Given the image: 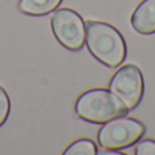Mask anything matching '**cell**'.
<instances>
[{"label": "cell", "mask_w": 155, "mask_h": 155, "mask_svg": "<svg viewBox=\"0 0 155 155\" xmlns=\"http://www.w3.org/2000/svg\"><path fill=\"white\" fill-rule=\"evenodd\" d=\"M86 44L88 52L109 68H116L125 60L127 45L123 34L105 22H86Z\"/></svg>", "instance_id": "cell-1"}, {"label": "cell", "mask_w": 155, "mask_h": 155, "mask_svg": "<svg viewBox=\"0 0 155 155\" xmlns=\"http://www.w3.org/2000/svg\"><path fill=\"white\" fill-rule=\"evenodd\" d=\"M75 112L78 117L87 123L104 124L120 116H127L128 110L110 90L91 88L76 99Z\"/></svg>", "instance_id": "cell-2"}, {"label": "cell", "mask_w": 155, "mask_h": 155, "mask_svg": "<svg viewBox=\"0 0 155 155\" xmlns=\"http://www.w3.org/2000/svg\"><path fill=\"white\" fill-rule=\"evenodd\" d=\"M146 134V125L132 117L120 116L104 123L98 131V143L102 148L120 151L136 144Z\"/></svg>", "instance_id": "cell-3"}, {"label": "cell", "mask_w": 155, "mask_h": 155, "mask_svg": "<svg viewBox=\"0 0 155 155\" xmlns=\"http://www.w3.org/2000/svg\"><path fill=\"white\" fill-rule=\"evenodd\" d=\"M51 26L56 40L65 49L78 52L86 42V23L71 8H60L51 18Z\"/></svg>", "instance_id": "cell-4"}, {"label": "cell", "mask_w": 155, "mask_h": 155, "mask_svg": "<svg viewBox=\"0 0 155 155\" xmlns=\"http://www.w3.org/2000/svg\"><path fill=\"white\" fill-rule=\"evenodd\" d=\"M109 90L123 102L127 110H132L140 104L144 93L142 71L134 64H125L113 75Z\"/></svg>", "instance_id": "cell-5"}, {"label": "cell", "mask_w": 155, "mask_h": 155, "mask_svg": "<svg viewBox=\"0 0 155 155\" xmlns=\"http://www.w3.org/2000/svg\"><path fill=\"white\" fill-rule=\"evenodd\" d=\"M131 25L140 34L155 33V0H144L134 11Z\"/></svg>", "instance_id": "cell-6"}, {"label": "cell", "mask_w": 155, "mask_h": 155, "mask_svg": "<svg viewBox=\"0 0 155 155\" xmlns=\"http://www.w3.org/2000/svg\"><path fill=\"white\" fill-rule=\"evenodd\" d=\"M63 0H19L18 8L21 12L30 16H44L53 12Z\"/></svg>", "instance_id": "cell-7"}, {"label": "cell", "mask_w": 155, "mask_h": 155, "mask_svg": "<svg viewBox=\"0 0 155 155\" xmlns=\"http://www.w3.org/2000/svg\"><path fill=\"white\" fill-rule=\"evenodd\" d=\"M97 146L91 139H79L67 147L64 155H95Z\"/></svg>", "instance_id": "cell-8"}, {"label": "cell", "mask_w": 155, "mask_h": 155, "mask_svg": "<svg viewBox=\"0 0 155 155\" xmlns=\"http://www.w3.org/2000/svg\"><path fill=\"white\" fill-rule=\"evenodd\" d=\"M11 110V101L7 91L0 86V127L4 125Z\"/></svg>", "instance_id": "cell-9"}, {"label": "cell", "mask_w": 155, "mask_h": 155, "mask_svg": "<svg viewBox=\"0 0 155 155\" xmlns=\"http://www.w3.org/2000/svg\"><path fill=\"white\" fill-rule=\"evenodd\" d=\"M136 155H155V140L146 139L139 140V143L135 147Z\"/></svg>", "instance_id": "cell-10"}]
</instances>
